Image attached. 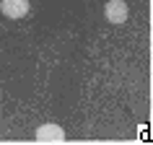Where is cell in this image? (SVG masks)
<instances>
[{
  "instance_id": "1",
  "label": "cell",
  "mask_w": 153,
  "mask_h": 145,
  "mask_svg": "<svg viewBox=\"0 0 153 145\" xmlns=\"http://www.w3.org/2000/svg\"><path fill=\"white\" fill-rule=\"evenodd\" d=\"M34 140H36V143H62L65 140V129L60 127V124H55V122H47V124H42V127L36 129Z\"/></svg>"
},
{
  "instance_id": "2",
  "label": "cell",
  "mask_w": 153,
  "mask_h": 145,
  "mask_svg": "<svg viewBox=\"0 0 153 145\" xmlns=\"http://www.w3.org/2000/svg\"><path fill=\"white\" fill-rule=\"evenodd\" d=\"M127 3L125 0H109L104 5V16H106V21L109 24H125L127 21Z\"/></svg>"
},
{
  "instance_id": "3",
  "label": "cell",
  "mask_w": 153,
  "mask_h": 145,
  "mask_svg": "<svg viewBox=\"0 0 153 145\" xmlns=\"http://www.w3.org/2000/svg\"><path fill=\"white\" fill-rule=\"evenodd\" d=\"M0 10L8 18H24L29 16V0H0Z\"/></svg>"
}]
</instances>
